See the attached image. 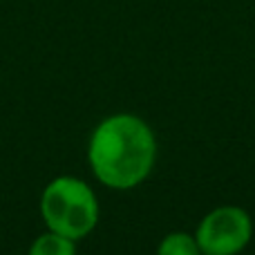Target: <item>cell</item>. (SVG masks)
Wrapping results in <instances>:
<instances>
[{
	"label": "cell",
	"instance_id": "cell-4",
	"mask_svg": "<svg viewBox=\"0 0 255 255\" xmlns=\"http://www.w3.org/2000/svg\"><path fill=\"white\" fill-rule=\"evenodd\" d=\"M29 255H76V247L74 240L49 231V233L40 235L38 240H34Z\"/></svg>",
	"mask_w": 255,
	"mask_h": 255
},
{
	"label": "cell",
	"instance_id": "cell-3",
	"mask_svg": "<svg viewBox=\"0 0 255 255\" xmlns=\"http://www.w3.org/2000/svg\"><path fill=\"white\" fill-rule=\"evenodd\" d=\"M251 235L253 222L244 208L222 206L204 217L195 240L204 255H235L251 242Z\"/></svg>",
	"mask_w": 255,
	"mask_h": 255
},
{
	"label": "cell",
	"instance_id": "cell-5",
	"mask_svg": "<svg viewBox=\"0 0 255 255\" xmlns=\"http://www.w3.org/2000/svg\"><path fill=\"white\" fill-rule=\"evenodd\" d=\"M199 253H202V249H199L197 240L186 233L166 235L157 249V255H199Z\"/></svg>",
	"mask_w": 255,
	"mask_h": 255
},
{
	"label": "cell",
	"instance_id": "cell-1",
	"mask_svg": "<svg viewBox=\"0 0 255 255\" xmlns=\"http://www.w3.org/2000/svg\"><path fill=\"white\" fill-rule=\"evenodd\" d=\"M157 143L145 121L132 115H115L94 130L90 163L101 184L117 190L139 186L154 166Z\"/></svg>",
	"mask_w": 255,
	"mask_h": 255
},
{
	"label": "cell",
	"instance_id": "cell-2",
	"mask_svg": "<svg viewBox=\"0 0 255 255\" xmlns=\"http://www.w3.org/2000/svg\"><path fill=\"white\" fill-rule=\"evenodd\" d=\"M40 213L49 231L76 242L97 226L99 202L85 181L76 177H56L43 190Z\"/></svg>",
	"mask_w": 255,
	"mask_h": 255
}]
</instances>
